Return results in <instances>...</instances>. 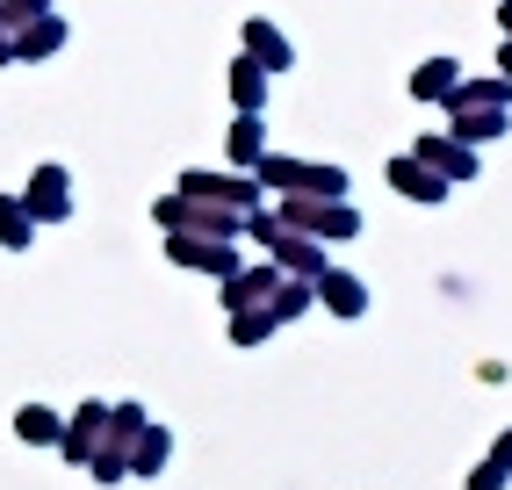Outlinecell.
<instances>
[{
    "label": "cell",
    "mask_w": 512,
    "mask_h": 490,
    "mask_svg": "<svg viewBox=\"0 0 512 490\" xmlns=\"http://www.w3.org/2000/svg\"><path fill=\"white\" fill-rule=\"evenodd\" d=\"M166 253H174L181 267H210V274H231V245H217V238H166Z\"/></svg>",
    "instance_id": "3957f363"
},
{
    "label": "cell",
    "mask_w": 512,
    "mask_h": 490,
    "mask_svg": "<svg viewBox=\"0 0 512 490\" xmlns=\"http://www.w3.org/2000/svg\"><path fill=\"white\" fill-rule=\"evenodd\" d=\"M159 462H166V433H159V426H145L138 440H130V469H138V476H152Z\"/></svg>",
    "instance_id": "7c38bea8"
},
{
    "label": "cell",
    "mask_w": 512,
    "mask_h": 490,
    "mask_svg": "<svg viewBox=\"0 0 512 490\" xmlns=\"http://www.w3.org/2000/svg\"><path fill=\"white\" fill-rule=\"evenodd\" d=\"M22 209H29L37 224H44V217L58 224V217H65V173H58V166H44L37 181H29V202H22Z\"/></svg>",
    "instance_id": "5b68a950"
},
{
    "label": "cell",
    "mask_w": 512,
    "mask_h": 490,
    "mask_svg": "<svg viewBox=\"0 0 512 490\" xmlns=\"http://www.w3.org/2000/svg\"><path fill=\"white\" fill-rule=\"evenodd\" d=\"M231 152H238V159H253V152H260V130H253V123H238V137H231Z\"/></svg>",
    "instance_id": "d6986e66"
},
{
    "label": "cell",
    "mask_w": 512,
    "mask_h": 490,
    "mask_svg": "<svg viewBox=\"0 0 512 490\" xmlns=\"http://www.w3.org/2000/svg\"><path fill=\"white\" fill-rule=\"evenodd\" d=\"M267 296H275V274H267V267H260V274H231V289H224V303H231V310L267 303Z\"/></svg>",
    "instance_id": "30bf717a"
},
{
    "label": "cell",
    "mask_w": 512,
    "mask_h": 490,
    "mask_svg": "<svg viewBox=\"0 0 512 490\" xmlns=\"http://www.w3.org/2000/svg\"><path fill=\"white\" fill-rule=\"evenodd\" d=\"M275 325H282V318H275V303H260V310L246 303V310H238V325H231V339H238V346H253V339H267Z\"/></svg>",
    "instance_id": "8fae6325"
},
{
    "label": "cell",
    "mask_w": 512,
    "mask_h": 490,
    "mask_svg": "<svg viewBox=\"0 0 512 490\" xmlns=\"http://www.w3.org/2000/svg\"><path fill=\"white\" fill-rule=\"evenodd\" d=\"M231 87H238V101L253 109V101H260V65H238V80H231Z\"/></svg>",
    "instance_id": "ac0fdd59"
},
{
    "label": "cell",
    "mask_w": 512,
    "mask_h": 490,
    "mask_svg": "<svg viewBox=\"0 0 512 490\" xmlns=\"http://www.w3.org/2000/svg\"><path fill=\"white\" fill-rule=\"evenodd\" d=\"M390 181L412 195V202H440V195H448V181H440L426 159H397V166H390Z\"/></svg>",
    "instance_id": "277c9868"
},
{
    "label": "cell",
    "mask_w": 512,
    "mask_h": 490,
    "mask_svg": "<svg viewBox=\"0 0 512 490\" xmlns=\"http://www.w3.org/2000/svg\"><path fill=\"white\" fill-rule=\"evenodd\" d=\"M260 181L282 188V195H347V173H339V166H311V159H267Z\"/></svg>",
    "instance_id": "6da1fadb"
},
{
    "label": "cell",
    "mask_w": 512,
    "mask_h": 490,
    "mask_svg": "<svg viewBox=\"0 0 512 490\" xmlns=\"http://www.w3.org/2000/svg\"><path fill=\"white\" fill-rule=\"evenodd\" d=\"M412 87H419L426 101H433V94H448V87H455V73H448V58H440V65H426V73H419Z\"/></svg>",
    "instance_id": "e0dca14e"
},
{
    "label": "cell",
    "mask_w": 512,
    "mask_h": 490,
    "mask_svg": "<svg viewBox=\"0 0 512 490\" xmlns=\"http://www.w3.org/2000/svg\"><path fill=\"white\" fill-rule=\"evenodd\" d=\"M109 433V404H87L80 411V426H73V440H65V454H80V462H94V440Z\"/></svg>",
    "instance_id": "ba28073f"
},
{
    "label": "cell",
    "mask_w": 512,
    "mask_h": 490,
    "mask_svg": "<svg viewBox=\"0 0 512 490\" xmlns=\"http://www.w3.org/2000/svg\"><path fill=\"white\" fill-rule=\"evenodd\" d=\"M419 159H426L433 173H455V181H469V173H476V159H469L462 145H440V137H426V145H419Z\"/></svg>",
    "instance_id": "9c48e42d"
},
{
    "label": "cell",
    "mask_w": 512,
    "mask_h": 490,
    "mask_svg": "<svg viewBox=\"0 0 512 490\" xmlns=\"http://www.w3.org/2000/svg\"><path fill=\"white\" fill-rule=\"evenodd\" d=\"M29 231H37V217H29L22 202L0 195V245H29Z\"/></svg>",
    "instance_id": "4fadbf2b"
},
{
    "label": "cell",
    "mask_w": 512,
    "mask_h": 490,
    "mask_svg": "<svg viewBox=\"0 0 512 490\" xmlns=\"http://www.w3.org/2000/svg\"><path fill=\"white\" fill-rule=\"evenodd\" d=\"M181 195H202V202H238V209H246L260 188H253V181H217V173H181Z\"/></svg>",
    "instance_id": "8992f818"
},
{
    "label": "cell",
    "mask_w": 512,
    "mask_h": 490,
    "mask_svg": "<svg viewBox=\"0 0 512 490\" xmlns=\"http://www.w3.org/2000/svg\"><path fill=\"white\" fill-rule=\"evenodd\" d=\"M15 433H22V440H37V447H44V440H58V418H51V411H37V404H29V411L15 418Z\"/></svg>",
    "instance_id": "9a60e30c"
},
{
    "label": "cell",
    "mask_w": 512,
    "mask_h": 490,
    "mask_svg": "<svg viewBox=\"0 0 512 490\" xmlns=\"http://www.w3.org/2000/svg\"><path fill=\"white\" fill-rule=\"evenodd\" d=\"M318 296H325V310H339V318H361V310H368L354 274H318Z\"/></svg>",
    "instance_id": "52a82bcc"
},
{
    "label": "cell",
    "mask_w": 512,
    "mask_h": 490,
    "mask_svg": "<svg viewBox=\"0 0 512 490\" xmlns=\"http://www.w3.org/2000/svg\"><path fill=\"white\" fill-rule=\"evenodd\" d=\"M253 51H260L267 65H289V44L275 37V29H260V22H253Z\"/></svg>",
    "instance_id": "2e32d148"
},
{
    "label": "cell",
    "mask_w": 512,
    "mask_h": 490,
    "mask_svg": "<svg viewBox=\"0 0 512 490\" xmlns=\"http://www.w3.org/2000/svg\"><path fill=\"white\" fill-rule=\"evenodd\" d=\"M159 224L166 231H195V238H231L238 217L217 202H202V195H174V202H159Z\"/></svg>",
    "instance_id": "7a4b0ae2"
},
{
    "label": "cell",
    "mask_w": 512,
    "mask_h": 490,
    "mask_svg": "<svg viewBox=\"0 0 512 490\" xmlns=\"http://www.w3.org/2000/svg\"><path fill=\"white\" fill-rule=\"evenodd\" d=\"M505 476H512V433L491 447V462L476 469V483H469V490H505Z\"/></svg>",
    "instance_id": "5bb4252c"
}]
</instances>
